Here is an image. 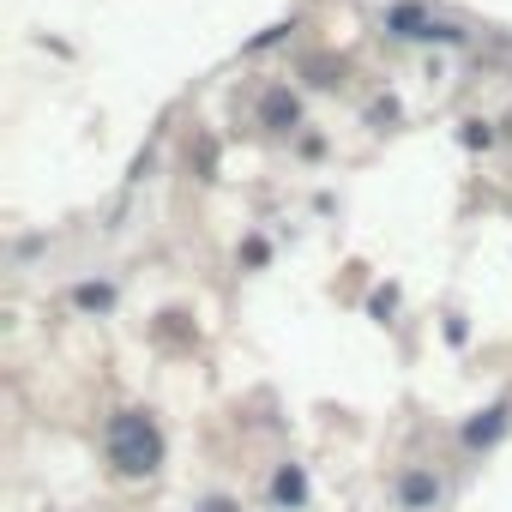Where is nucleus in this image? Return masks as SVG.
<instances>
[{"label":"nucleus","instance_id":"20e7f679","mask_svg":"<svg viewBox=\"0 0 512 512\" xmlns=\"http://www.w3.org/2000/svg\"><path fill=\"white\" fill-rule=\"evenodd\" d=\"M278 500H284V506L302 500V470H284V476H278Z\"/></svg>","mask_w":512,"mask_h":512},{"label":"nucleus","instance_id":"f03ea898","mask_svg":"<svg viewBox=\"0 0 512 512\" xmlns=\"http://www.w3.org/2000/svg\"><path fill=\"white\" fill-rule=\"evenodd\" d=\"M500 416H506V410H488V422H470V428H464V440H470V446L494 440V434H500Z\"/></svg>","mask_w":512,"mask_h":512},{"label":"nucleus","instance_id":"7ed1b4c3","mask_svg":"<svg viewBox=\"0 0 512 512\" xmlns=\"http://www.w3.org/2000/svg\"><path fill=\"white\" fill-rule=\"evenodd\" d=\"M440 488H434V476H404V500L410 506H422V500H434Z\"/></svg>","mask_w":512,"mask_h":512},{"label":"nucleus","instance_id":"f257e3e1","mask_svg":"<svg viewBox=\"0 0 512 512\" xmlns=\"http://www.w3.org/2000/svg\"><path fill=\"white\" fill-rule=\"evenodd\" d=\"M109 458H115L127 476H151V470L163 464V434H157V422L139 416V410L115 416V422H109Z\"/></svg>","mask_w":512,"mask_h":512}]
</instances>
